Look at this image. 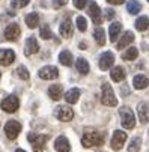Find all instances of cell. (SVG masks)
<instances>
[{
    "instance_id": "7c38bea8",
    "label": "cell",
    "mask_w": 149,
    "mask_h": 152,
    "mask_svg": "<svg viewBox=\"0 0 149 152\" xmlns=\"http://www.w3.org/2000/svg\"><path fill=\"white\" fill-rule=\"evenodd\" d=\"M21 35V30H20V26L18 24H9L6 29H5V38L8 41H17Z\"/></svg>"
},
{
    "instance_id": "ab89813d",
    "label": "cell",
    "mask_w": 149,
    "mask_h": 152,
    "mask_svg": "<svg viewBox=\"0 0 149 152\" xmlns=\"http://www.w3.org/2000/svg\"><path fill=\"white\" fill-rule=\"evenodd\" d=\"M80 48H81V50H86V44H84V42H81V44H80Z\"/></svg>"
},
{
    "instance_id": "9c48e42d",
    "label": "cell",
    "mask_w": 149,
    "mask_h": 152,
    "mask_svg": "<svg viewBox=\"0 0 149 152\" xmlns=\"http://www.w3.org/2000/svg\"><path fill=\"white\" fill-rule=\"evenodd\" d=\"M38 74L42 80H54L59 77V69L56 66H44L39 69Z\"/></svg>"
},
{
    "instance_id": "3957f363",
    "label": "cell",
    "mask_w": 149,
    "mask_h": 152,
    "mask_svg": "<svg viewBox=\"0 0 149 152\" xmlns=\"http://www.w3.org/2000/svg\"><path fill=\"white\" fill-rule=\"evenodd\" d=\"M119 115H121L122 126H123V128L133 129V128L136 126V118H134V113H133L131 108H128V107H121Z\"/></svg>"
},
{
    "instance_id": "7bdbcfd3",
    "label": "cell",
    "mask_w": 149,
    "mask_h": 152,
    "mask_svg": "<svg viewBox=\"0 0 149 152\" xmlns=\"http://www.w3.org/2000/svg\"><path fill=\"white\" fill-rule=\"evenodd\" d=\"M148 2H149V0H148Z\"/></svg>"
},
{
    "instance_id": "8fae6325",
    "label": "cell",
    "mask_w": 149,
    "mask_h": 152,
    "mask_svg": "<svg viewBox=\"0 0 149 152\" xmlns=\"http://www.w3.org/2000/svg\"><path fill=\"white\" fill-rule=\"evenodd\" d=\"M14 60H15V53L12 50H8V48L0 50V65L2 66H9Z\"/></svg>"
},
{
    "instance_id": "f35d334b",
    "label": "cell",
    "mask_w": 149,
    "mask_h": 152,
    "mask_svg": "<svg viewBox=\"0 0 149 152\" xmlns=\"http://www.w3.org/2000/svg\"><path fill=\"white\" fill-rule=\"evenodd\" d=\"M107 2H109L110 5H122L123 0H107Z\"/></svg>"
},
{
    "instance_id": "ba28073f",
    "label": "cell",
    "mask_w": 149,
    "mask_h": 152,
    "mask_svg": "<svg viewBox=\"0 0 149 152\" xmlns=\"http://www.w3.org/2000/svg\"><path fill=\"white\" fill-rule=\"evenodd\" d=\"M113 63H115V54L112 51H105V53L101 54V57H99V68L102 71H107L109 68H112Z\"/></svg>"
},
{
    "instance_id": "9a60e30c",
    "label": "cell",
    "mask_w": 149,
    "mask_h": 152,
    "mask_svg": "<svg viewBox=\"0 0 149 152\" xmlns=\"http://www.w3.org/2000/svg\"><path fill=\"white\" fill-rule=\"evenodd\" d=\"M89 15L95 24H101V9L96 5V2H91L89 5Z\"/></svg>"
},
{
    "instance_id": "277c9868",
    "label": "cell",
    "mask_w": 149,
    "mask_h": 152,
    "mask_svg": "<svg viewBox=\"0 0 149 152\" xmlns=\"http://www.w3.org/2000/svg\"><path fill=\"white\" fill-rule=\"evenodd\" d=\"M27 139L32 143V148H33L35 152H42L45 149V143L48 142V136L47 134H33V133H30L27 136Z\"/></svg>"
},
{
    "instance_id": "4fadbf2b",
    "label": "cell",
    "mask_w": 149,
    "mask_h": 152,
    "mask_svg": "<svg viewBox=\"0 0 149 152\" xmlns=\"http://www.w3.org/2000/svg\"><path fill=\"white\" fill-rule=\"evenodd\" d=\"M38 51H39V44H38L36 38H33V36L27 38V41H26V48H24V54H26V56H32V54H35V53H38Z\"/></svg>"
},
{
    "instance_id": "e575fe53",
    "label": "cell",
    "mask_w": 149,
    "mask_h": 152,
    "mask_svg": "<svg viewBox=\"0 0 149 152\" xmlns=\"http://www.w3.org/2000/svg\"><path fill=\"white\" fill-rule=\"evenodd\" d=\"M39 36L42 38V39H50L53 35H51V30H50V27H48V24H45V26H42L41 27V33H39Z\"/></svg>"
},
{
    "instance_id": "7402d4cb",
    "label": "cell",
    "mask_w": 149,
    "mask_h": 152,
    "mask_svg": "<svg viewBox=\"0 0 149 152\" xmlns=\"http://www.w3.org/2000/svg\"><path fill=\"white\" fill-rule=\"evenodd\" d=\"M78 98H80V91H78L77 88L68 91L66 95H65V101H66L68 104H75V102L78 101Z\"/></svg>"
},
{
    "instance_id": "484cf974",
    "label": "cell",
    "mask_w": 149,
    "mask_h": 152,
    "mask_svg": "<svg viewBox=\"0 0 149 152\" xmlns=\"http://www.w3.org/2000/svg\"><path fill=\"white\" fill-rule=\"evenodd\" d=\"M26 24L30 27V29H35L38 24H39V15L36 12H32L29 15H26Z\"/></svg>"
},
{
    "instance_id": "ac0fdd59",
    "label": "cell",
    "mask_w": 149,
    "mask_h": 152,
    "mask_svg": "<svg viewBox=\"0 0 149 152\" xmlns=\"http://www.w3.org/2000/svg\"><path fill=\"white\" fill-rule=\"evenodd\" d=\"M133 41H134V33H133V32H130V30H128V32H125V33H123V36L121 38V41L118 42V48H119V50L125 48L126 45H130Z\"/></svg>"
},
{
    "instance_id": "60d3db41",
    "label": "cell",
    "mask_w": 149,
    "mask_h": 152,
    "mask_svg": "<svg viewBox=\"0 0 149 152\" xmlns=\"http://www.w3.org/2000/svg\"><path fill=\"white\" fill-rule=\"evenodd\" d=\"M15 152H26V151H23V149H17Z\"/></svg>"
},
{
    "instance_id": "1f68e13d",
    "label": "cell",
    "mask_w": 149,
    "mask_h": 152,
    "mask_svg": "<svg viewBox=\"0 0 149 152\" xmlns=\"http://www.w3.org/2000/svg\"><path fill=\"white\" fill-rule=\"evenodd\" d=\"M75 23H77V27H78L80 32H86V29H88V21H86V18L81 17V15H78L77 20H75Z\"/></svg>"
},
{
    "instance_id": "83f0119b",
    "label": "cell",
    "mask_w": 149,
    "mask_h": 152,
    "mask_svg": "<svg viewBox=\"0 0 149 152\" xmlns=\"http://www.w3.org/2000/svg\"><path fill=\"white\" fill-rule=\"evenodd\" d=\"M140 9H142V5L137 2V0H130V2L126 3V11H128L131 15L139 14V12H140Z\"/></svg>"
},
{
    "instance_id": "44dd1931",
    "label": "cell",
    "mask_w": 149,
    "mask_h": 152,
    "mask_svg": "<svg viewBox=\"0 0 149 152\" xmlns=\"http://www.w3.org/2000/svg\"><path fill=\"white\" fill-rule=\"evenodd\" d=\"M121 30H122V24H121V23H113V24H110L109 35H110V41H112V42H115V41L118 39Z\"/></svg>"
},
{
    "instance_id": "8992f818",
    "label": "cell",
    "mask_w": 149,
    "mask_h": 152,
    "mask_svg": "<svg viewBox=\"0 0 149 152\" xmlns=\"http://www.w3.org/2000/svg\"><path fill=\"white\" fill-rule=\"evenodd\" d=\"M0 107H2L6 113H14V112L18 110V107H20V99L15 95H11V96H8V98H5L2 101Z\"/></svg>"
},
{
    "instance_id": "52a82bcc",
    "label": "cell",
    "mask_w": 149,
    "mask_h": 152,
    "mask_svg": "<svg viewBox=\"0 0 149 152\" xmlns=\"http://www.w3.org/2000/svg\"><path fill=\"white\" fill-rule=\"evenodd\" d=\"M5 133H6V137L14 140L18 137V134L21 133V124L18 121H9L6 125H5Z\"/></svg>"
},
{
    "instance_id": "cb8c5ba5",
    "label": "cell",
    "mask_w": 149,
    "mask_h": 152,
    "mask_svg": "<svg viewBox=\"0 0 149 152\" xmlns=\"http://www.w3.org/2000/svg\"><path fill=\"white\" fill-rule=\"evenodd\" d=\"M110 75H112V80L113 81H122V80H125V71H123V68H121V66H116V68H113L112 69V72H110Z\"/></svg>"
},
{
    "instance_id": "836d02e7",
    "label": "cell",
    "mask_w": 149,
    "mask_h": 152,
    "mask_svg": "<svg viewBox=\"0 0 149 152\" xmlns=\"http://www.w3.org/2000/svg\"><path fill=\"white\" fill-rule=\"evenodd\" d=\"M17 74H18V77H20L21 80H29V77H30V75H29L27 68H26V66H23V65L17 68Z\"/></svg>"
},
{
    "instance_id": "4dcf8cb0",
    "label": "cell",
    "mask_w": 149,
    "mask_h": 152,
    "mask_svg": "<svg viewBox=\"0 0 149 152\" xmlns=\"http://www.w3.org/2000/svg\"><path fill=\"white\" fill-rule=\"evenodd\" d=\"M140 145H142V139L140 137H134L128 146V152H139L140 151Z\"/></svg>"
},
{
    "instance_id": "d590c367",
    "label": "cell",
    "mask_w": 149,
    "mask_h": 152,
    "mask_svg": "<svg viewBox=\"0 0 149 152\" xmlns=\"http://www.w3.org/2000/svg\"><path fill=\"white\" fill-rule=\"evenodd\" d=\"M72 2H74V6H75L77 9H83L84 6H86L88 0H72Z\"/></svg>"
},
{
    "instance_id": "b9f144b4",
    "label": "cell",
    "mask_w": 149,
    "mask_h": 152,
    "mask_svg": "<svg viewBox=\"0 0 149 152\" xmlns=\"http://www.w3.org/2000/svg\"><path fill=\"white\" fill-rule=\"evenodd\" d=\"M0 77H2V74H0Z\"/></svg>"
},
{
    "instance_id": "d4e9b609",
    "label": "cell",
    "mask_w": 149,
    "mask_h": 152,
    "mask_svg": "<svg viewBox=\"0 0 149 152\" xmlns=\"http://www.w3.org/2000/svg\"><path fill=\"white\" fill-rule=\"evenodd\" d=\"M48 95H50V98L54 99V101L60 99V98H62V86H60V84H53L51 88L48 89Z\"/></svg>"
},
{
    "instance_id": "5b68a950",
    "label": "cell",
    "mask_w": 149,
    "mask_h": 152,
    "mask_svg": "<svg viewBox=\"0 0 149 152\" xmlns=\"http://www.w3.org/2000/svg\"><path fill=\"white\" fill-rule=\"evenodd\" d=\"M54 116L62 121V122H68L74 118V112H72V108L68 107V105H59L56 107V110H54Z\"/></svg>"
},
{
    "instance_id": "30bf717a",
    "label": "cell",
    "mask_w": 149,
    "mask_h": 152,
    "mask_svg": "<svg viewBox=\"0 0 149 152\" xmlns=\"http://www.w3.org/2000/svg\"><path fill=\"white\" fill-rule=\"evenodd\" d=\"M125 140H126V133L121 131V129H116L115 134H113V137H112V148H113L115 151L122 149Z\"/></svg>"
},
{
    "instance_id": "603a6c76",
    "label": "cell",
    "mask_w": 149,
    "mask_h": 152,
    "mask_svg": "<svg viewBox=\"0 0 149 152\" xmlns=\"http://www.w3.org/2000/svg\"><path fill=\"white\" fill-rule=\"evenodd\" d=\"M59 62H60L62 65H65V66H71V65H72V54H71V51L63 50V51L59 54Z\"/></svg>"
},
{
    "instance_id": "f1b7e54d",
    "label": "cell",
    "mask_w": 149,
    "mask_h": 152,
    "mask_svg": "<svg viewBox=\"0 0 149 152\" xmlns=\"http://www.w3.org/2000/svg\"><path fill=\"white\" fill-rule=\"evenodd\" d=\"M93 38L98 42V45H104L105 44V32H104V29L102 27H96L95 32H93Z\"/></svg>"
},
{
    "instance_id": "8d00e7d4",
    "label": "cell",
    "mask_w": 149,
    "mask_h": 152,
    "mask_svg": "<svg viewBox=\"0 0 149 152\" xmlns=\"http://www.w3.org/2000/svg\"><path fill=\"white\" fill-rule=\"evenodd\" d=\"M68 3V0H53V6L54 8H60V6H65Z\"/></svg>"
},
{
    "instance_id": "f546056e",
    "label": "cell",
    "mask_w": 149,
    "mask_h": 152,
    "mask_svg": "<svg viewBox=\"0 0 149 152\" xmlns=\"http://www.w3.org/2000/svg\"><path fill=\"white\" fill-rule=\"evenodd\" d=\"M137 56H139V50L136 47H131L122 54V59L123 60H134V59H137Z\"/></svg>"
},
{
    "instance_id": "74e56055",
    "label": "cell",
    "mask_w": 149,
    "mask_h": 152,
    "mask_svg": "<svg viewBox=\"0 0 149 152\" xmlns=\"http://www.w3.org/2000/svg\"><path fill=\"white\" fill-rule=\"evenodd\" d=\"M104 12H105V18H107V20H113V17H115V11L113 9L109 8V9H105Z\"/></svg>"
},
{
    "instance_id": "d6a6232c",
    "label": "cell",
    "mask_w": 149,
    "mask_h": 152,
    "mask_svg": "<svg viewBox=\"0 0 149 152\" xmlns=\"http://www.w3.org/2000/svg\"><path fill=\"white\" fill-rule=\"evenodd\" d=\"M30 3V0H11V6L14 9H21Z\"/></svg>"
},
{
    "instance_id": "4316f807",
    "label": "cell",
    "mask_w": 149,
    "mask_h": 152,
    "mask_svg": "<svg viewBox=\"0 0 149 152\" xmlns=\"http://www.w3.org/2000/svg\"><path fill=\"white\" fill-rule=\"evenodd\" d=\"M148 27H149V18H148L146 15L139 17L137 21H136V29H137L139 32H145Z\"/></svg>"
},
{
    "instance_id": "5bb4252c",
    "label": "cell",
    "mask_w": 149,
    "mask_h": 152,
    "mask_svg": "<svg viewBox=\"0 0 149 152\" xmlns=\"http://www.w3.org/2000/svg\"><path fill=\"white\" fill-rule=\"evenodd\" d=\"M54 149H56L57 152H69L71 146H69L68 139H66L65 136L57 137V139H56V142H54Z\"/></svg>"
},
{
    "instance_id": "d6986e66",
    "label": "cell",
    "mask_w": 149,
    "mask_h": 152,
    "mask_svg": "<svg viewBox=\"0 0 149 152\" xmlns=\"http://www.w3.org/2000/svg\"><path fill=\"white\" fill-rule=\"evenodd\" d=\"M59 32H60V35H62L63 38L72 36V24H71V21H69V20L63 21V23L60 24V27H59Z\"/></svg>"
},
{
    "instance_id": "e0dca14e",
    "label": "cell",
    "mask_w": 149,
    "mask_h": 152,
    "mask_svg": "<svg viewBox=\"0 0 149 152\" xmlns=\"http://www.w3.org/2000/svg\"><path fill=\"white\" fill-rule=\"evenodd\" d=\"M133 84H134V88H136V89H146L148 86H149V78H148L146 75L139 74V75L134 77Z\"/></svg>"
},
{
    "instance_id": "2e32d148",
    "label": "cell",
    "mask_w": 149,
    "mask_h": 152,
    "mask_svg": "<svg viewBox=\"0 0 149 152\" xmlns=\"http://www.w3.org/2000/svg\"><path fill=\"white\" fill-rule=\"evenodd\" d=\"M137 113H139V119L142 124L149 122V104L148 102H140L137 107Z\"/></svg>"
},
{
    "instance_id": "7a4b0ae2",
    "label": "cell",
    "mask_w": 149,
    "mask_h": 152,
    "mask_svg": "<svg viewBox=\"0 0 149 152\" xmlns=\"http://www.w3.org/2000/svg\"><path fill=\"white\" fill-rule=\"evenodd\" d=\"M101 102L104 105H109V107L118 105V99H116L115 92H113L112 86L109 83H104L102 88H101Z\"/></svg>"
},
{
    "instance_id": "6da1fadb",
    "label": "cell",
    "mask_w": 149,
    "mask_h": 152,
    "mask_svg": "<svg viewBox=\"0 0 149 152\" xmlns=\"http://www.w3.org/2000/svg\"><path fill=\"white\" fill-rule=\"evenodd\" d=\"M81 143H83L84 148L101 146L104 143V134L96 131V129H93V128H86L83 137H81Z\"/></svg>"
},
{
    "instance_id": "ffe728a7",
    "label": "cell",
    "mask_w": 149,
    "mask_h": 152,
    "mask_svg": "<svg viewBox=\"0 0 149 152\" xmlns=\"http://www.w3.org/2000/svg\"><path fill=\"white\" fill-rule=\"evenodd\" d=\"M75 66H77V71L83 75H86L89 72V63L86 59H83V57H78L77 59V63H75Z\"/></svg>"
}]
</instances>
